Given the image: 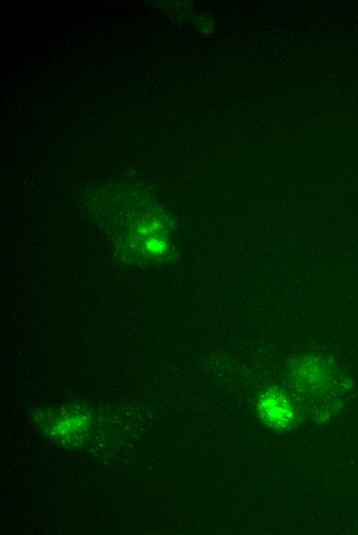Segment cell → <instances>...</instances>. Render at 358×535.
Here are the masks:
<instances>
[{
    "label": "cell",
    "mask_w": 358,
    "mask_h": 535,
    "mask_svg": "<svg viewBox=\"0 0 358 535\" xmlns=\"http://www.w3.org/2000/svg\"><path fill=\"white\" fill-rule=\"evenodd\" d=\"M257 409L262 421L278 432L290 430L297 422L295 405L279 390L263 392L258 399Z\"/></svg>",
    "instance_id": "obj_1"
}]
</instances>
